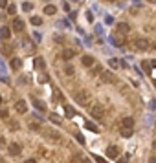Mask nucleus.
<instances>
[{"instance_id":"a211bd4d","label":"nucleus","mask_w":156,"mask_h":163,"mask_svg":"<svg viewBox=\"0 0 156 163\" xmlns=\"http://www.w3.org/2000/svg\"><path fill=\"white\" fill-rule=\"evenodd\" d=\"M121 127H131V128H132V127H134V119H132V117H123V119H121Z\"/></svg>"},{"instance_id":"f704fd0d","label":"nucleus","mask_w":156,"mask_h":163,"mask_svg":"<svg viewBox=\"0 0 156 163\" xmlns=\"http://www.w3.org/2000/svg\"><path fill=\"white\" fill-rule=\"evenodd\" d=\"M75 138H77V141H79V143H81V145H83V143H85V138H83V134H77V136H75Z\"/></svg>"},{"instance_id":"5701e85b","label":"nucleus","mask_w":156,"mask_h":163,"mask_svg":"<svg viewBox=\"0 0 156 163\" xmlns=\"http://www.w3.org/2000/svg\"><path fill=\"white\" fill-rule=\"evenodd\" d=\"M51 123H55V125H61V117L57 116V114H50V117H48Z\"/></svg>"},{"instance_id":"4c0bfd02","label":"nucleus","mask_w":156,"mask_h":163,"mask_svg":"<svg viewBox=\"0 0 156 163\" xmlns=\"http://www.w3.org/2000/svg\"><path fill=\"white\" fill-rule=\"evenodd\" d=\"M0 7H7V0H0Z\"/></svg>"},{"instance_id":"f257e3e1","label":"nucleus","mask_w":156,"mask_h":163,"mask_svg":"<svg viewBox=\"0 0 156 163\" xmlns=\"http://www.w3.org/2000/svg\"><path fill=\"white\" fill-rule=\"evenodd\" d=\"M134 46H136L138 51H147V50L151 48V42H149L147 39H136V40H134Z\"/></svg>"},{"instance_id":"7ed1b4c3","label":"nucleus","mask_w":156,"mask_h":163,"mask_svg":"<svg viewBox=\"0 0 156 163\" xmlns=\"http://www.w3.org/2000/svg\"><path fill=\"white\" fill-rule=\"evenodd\" d=\"M15 110H17L18 114H26V112H28V103H26L24 99L17 101V105H15Z\"/></svg>"},{"instance_id":"4be33fe9","label":"nucleus","mask_w":156,"mask_h":163,"mask_svg":"<svg viewBox=\"0 0 156 163\" xmlns=\"http://www.w3.org/2000/svg\"><path fill=\"white\" fill-rule=\"evenodd\" d=\"M31 9H33V4H31V2H22V11L29 13Z\"/></svg>"},{"instance_id":"c85d7f7f","label":"nucleus","mask_w":156,"mask_h":163,"mask_svg":"<svg viewBox=\"0 0 156 163\" xmlns=\"http://www.w3.org/2000/svg\"><path fill=\"white\" fill-rule=\"evenodd\" d=\"M33 39H35V42H40V40H42V35L35 31V33H33Z\"/></svg>"},{"instance_id":"dca6fc26","label":"nucleus","mask_w":156,"mask_h":163,"mask_svg":"<svg viewBox=\"0 0 156 163\" xmlns=\"http://www.w3.org/2000/svg\"><path fill=\"white\" fill-rule=\"evenodd\" d=\"M77 101H79L81 105H86V103H88V95H86V92H79V94H77Z\"/></svg>"},{"instance_id":"0eeeda50","label":"nucleus","mask_w":156,"mask_h":163,"mask_svg":"<svg viewBox=\"0 0 156 163\" xmlns=\"http://www.w3.org/2000/svg\"><path fill=\"white\" fill-rule=\"evenodd\" d=\"M81 62H83V66H85V68H92L96 61H94V57H90V55H83Z\"/></svg>"},{"instance_id":"1a4fd4ad","label":"nucleus","mask_w":156,"mask_h":163,"mask_svg":"<svg viewBox=\"0 0 156 163\" xmlns=\"http://www.w3.org/2000/svg\"><path fill=\"white\" fill-rule=\"evenodd\" d=\"M44 134H46L50 139H55V141H59V139H61V134H59V132H55V130H51V128H46V130H44Z\"/></svg>"},{"instance_id":"20e7f679","label":"nucleus","mask_w":156,"mask_h":163,"mask_svg":"<svg viewBox=\"0 0 156 163\" xmlns=\"http://www.w3.org/2000/svg\"><path fill=\"white\" fill-rule=\"evenodd\" d=\"M116 29H118L120 35H129V31H131V28H129L127 22H120V24L116 26Z\"/></svg>"},{"instance_id":"2eb2a0df","label":"nucleus","mask_w":156,"mask_h":163,"mask_svg":"<svg viewBox=\"0 0 156 163\" xmlns=\"http://www.w3.org/2000/svg\"><path fill=\"white\" fill-rule=\"evenodd\" d=\"M20 66H22V61H20L18 57H13V59H11V68H13V70H20Z\"/></svg>"},{"instance_id":"c03bdc74","label":"nucleus","mask_w":156,"mask_h":163,"mask_svg":"<svg viewBox=\"0 0 156 163\" xmlns=\"http://www.w3.org/2000/svg\"><path fill=\"white\" fill-rule=\"evenodd\" d=\"M108 2H116V0H108Z\"/></svg>"},{"instance_id":"6e6552de","label":"nucleus","mask_w":156,"mask_h":163,"mask_svg":"<svg viewBox=\"0 0 156 163\" xmlns=\"http://www.w3.org/2000/svg\"><path fill=\"white\" fill-rule=\"evenodd\" d=\"M22 46L26 48V51H28V53H33V51H35V44H33L29 39H24V40H22Z\"/></svg>"},{"instance_id":"c756f323","label":"nucleus","mask_w":156,"mask_h":163,"mask_svg":"<svg viewBox=\"0 0 156 163\" xmlns=\"http://www.w3.org/2000/svg\"><path fill=\"white\" fill-rule=\"evenodd\" d=\"M7 116H9V112L6 108H0V117H7Z\"/></svg>"},{"instance_id":"37998d69","label":"nucleus","mask_w":156,"mask_h":163,"mask_svg":"<svg viewBox=\"0 0 156 163\" xmlns=\"http://www.w3.org/2000/svg\"><path fill=\"white\" fill-rule=\"evenodd\" d=\"M70 2H83V0H70Z\"/></svg>"},{"instance_id":"6ab92c4d","label":"nucleus","mask_w":156,"mask_h":163,"mask_svg":"<svg viewBox=\"0 0 156 163\" xmlns=\"http://www.w3.org/2000/svg\"><path fill=\"white\" fill-rule=\"evenodd\" d=\"M110 42H112L114 46H123V44H125V40H123L121 37H110Z\"/></svg>"},{"instance_id":"f3484780","label":"nucleus","mask_w":156,"mask_h":163,"mask_svg":"<svg viewBox=\"0 0 156 163\" xmlns=\"http://www.w3.org/2000/svg\"><path fill=\"white\" fill-rule=\"evenodd\" d=\"M90 112H92L94 117H103V108H101V106H92Z\"/></svg>"},{"instance_id":"9d476101","label":"nucleus","mask_w":156,"mask_h":163,"mask_svg":"<svg viewBox=\"0 0 156 163\" xmlns=\"http://www.w3.org/2000/svg\"><path fill=\"white\" fill-rule=\"evenodd\" d=\"M55 13H57V7H55L53 4L44 6V15H55Z\"/></svg>"},{"instance_id":"b1692460","label":"nucleus","mask_w":156,"mask_h":163,"mask_svg":"<svg viewBox=\"0 0 156 163\" xmlns=\"http://www.w3.org/2000/svg\"><path fill=\"white\" fill-rule=\"evenodd\" d=\"M29 22H31L33 26H40V24H42V20H40V17H31V18H29Z\"/></svg>"},{"instance_id":"a878e982","label":"nucleus","mask_w":156,"mask_h":163,"mask_svg":"<svg viewBox=\"0 0 156 163\" xmlns=\"http://www.w3.org/2000/svg\"><path fill=\"white\" fill-rule=\"evenodd\" d=\"M53 40H55L57 44H64V40H66V39H64L63 35H53Z\"/></svg>"},{"instance_id":"f03ea898","label":"nucleus","mask_w":156,"mask_h":163,"mask_svg":"<svg viewBox=\"0 0 156 163\" xmlns=\"http://www.w3.org/2000/svg\"><path fill=\"white\" fill-rule=\"evenodd\" d=\"M11 29H13L15 33H20V31L24 29V20H20V18H13V22H11Z\"/></svg>"},{"instance_id":"bb28decb","label":"nucleus","mask_w":156,"mask_h":163,"mask_svg":"<svg viewBox=\"0 0 156 163\" xmlns=\"http://www.w3.org/2000/svg\"><path fill=\"white\" fill-rule=\"evenodd\" d=\"M108 66H110V68H114V70H116V68H118V66H120V61H118V59H110V61H108Z\"/></svg>"},{"instance_id":"ddd939ff","label":"nucleus","mask_w":156,"mask_h":163,"mask_svg":"<svg viewBox=\"0 0 156 163\" xmlns=\"http://www.w3.org/2000/svg\"><path fill=\"white\" fill-rule=\"evenodd\" d=\"M0 37H2V39H9V37H11V29H9L7 26H2V28H0Z\"/></svg>"},{"instance_id":"c9c22d12","label":"nucleus","mask_w":156,"mask_h":163,"mask_svg":"<svg viewBox=\"0 0 156 163\" xmlns=\"http://www.w3.org/2000/svg\"><path fill=\"white\" fill-rule=\"evenodd\" d=\"M46 81H48V75H42V77L39 79V83H46Z\"/></svg>"},{"instance_id":"2f4dec72","label":"nucleus","mask_w":156,"mask_h":163,"mask_svg":"<svg viewBox=\"0 0 156 163\" xmlns=\"http://www.w3.org/2000/svg\"><path fill=\"white\" fill-rule=\"evenodd\" d=\"M86 128H88V130H92V132H97V128H96L92 123H86Z\"/></svg>"},{"instance_id":"aec40b11","label":"nucleus","mask_w":156,"mask_h":163,"mask_svg":"<svg viewBox=\"0 0 156 163\" xmlns=\"http://www.w3.org/2000/svg\"><path fill=\"white\" fill-rule=\"evenodd\" d=\"M44 66H46V64H44V59H42V57H37V59H35V68H37V70H44Z\"/></svg>"},{"instance_id":"7c9ffc66","label":"nucleus","mask_w":156,"mask_h":163,"mask_svg":"<svg viewBox=\"0 0 156 163\" xmlns=\"http://www.w3.org/2000/svg\"><path fill=\"white\" fill-rule=\"evenodd\" d=\"M57 99H61V92H59V90L53 92V101H57Z\"/></svg>"},{"instance_id":"39448f33","label":"nucleus","mask_w":156,"mask_h":163,"mask_svg":"<svg viewBox=\"0 0 156 163\" xmlns=\"http://www.w3.org/2000/svg\"><path fill=\"white\" fill-rule=\"evenodd\" d=\"M7 150H9V154H11V156H18V154L22 152V149H20V145H18V143H9Z\"/></svg>"},{"instance_id":"f8f14e48","label":"nucleus","mask_w":156,"mask_h":163,"mask_svg":"<svg viewBox=\"0 0 156 163\" xmlns=\"http://www.w3.org/2000/svg\"><path fill=\"white\" fill-rule=\"evenodd\" d=\"M120 134H121V138H131L132 136V128L131 127H121Z\"/></svg>"},{"instance_id":"79ce46f5","label":"nucleus","mask_w":156,"mask_h":163,"mask_svg":"<svg viewBox=\"0 0 156 163\" xmlns=\"http://www.w3.org/2000/svg\"><path fill=\"white\" fill-rule=\"evenodd\" d=\"M153 48H154V50H156V40H154V42H153Z\"/></svg>"},{"instance_id":"58836bf2","label":"nucleus","mask_w":156,"mask_h":163,"mask_svg":"<svg viewBox=\"0 0 156 163\" xmlns=\"http://www.w3.org/2000/svg\"><path fill=\"white\" fill-rule=\"evenodd\" d=\"M151 66H153V68H156V61H153V62H151Z\"/></svg>"},{"instance_id":"9b49d317","label":"nucleus","mask_w":156,"mask_h":163,"mask_svg":"<svg viewBox=\"0 0 156 163\" xmlns=\"http://www.w3.org/2000/svg\"><path fill=\"white\" fill-rule=\"evenodd\" d=\"M101 77L105 83H114V73H110V72H101Z\"/></svg>"},{"instance_id":"393cba45","label":"nucleus","mask_w":156,"mask_h":163,"mask_svg":"<svg viewBox=\"0 0 156 163\" xmlns=\"http://www.w3.org/2000/svg\"><path fill=\"white\" fill-rule=\"evenodd\" d=\"M6 9H7V13H9V15H15V13H17L15 4H7V7H6Z\"/></svg>"},{"instance_id":"72a5a7b5","label":"nucleus","mask_w":156,"mask_h":163,"mask_svg":"<svg viewBox=\"0 0 156 163\" xmlns=\"http://www.w3.org/2000/svg\"><path fill=\"white\" fill-rule=\"evenodd\" d=\"M105 24H108V26L114 24V18H112V17H107V18H105Z\"/></svg>"},{"instance_id":"a19ab883","label":"nucleus","mask_w":156,"mask_h":163,"mask_svg":"<svg viewBox=\"0 0 156 163\" xmlns=\"http://www.w3.org/2000/svg\"><path fill=\"white\" fill-rule=\"evenodd\" d=\"M147 2H151V4H156V0H147Z\"/></svg>"},{"instance_id":"e433bc0d","label":"nucleus","mask_w":156,"mask_h":163,"mask_svg":"<svg viewBox=\"0 0 156 163\" xmlns=\"http://www.w3.org/2000/svg\"><path fill=\"white\" fill-rule=\"evenodd\" d=\"M74 160H75V161H85V158H83V156H74Z\"/></svg>"},{"instance_id":"412c9836","label":"nucleus","mask_w":156,"mask_h":163,"mask_svg":"<svg viewBox=\"0 0 156 163\" xmlns=\"http://www.w3.org/2000/svg\"><path fill=\"white\" fill-rule=\"evenodd\" d=\"M33 105H35V108H37V110H40V112L46 108V105H44L42 101H39V99H33Z\"/></svg>"},{"instance_id":"473e14b6","label":"nucleus","mask_w":156,"mask_h":163,"mask_svg":"<svg viewBox=\"0 0 156 163\" xmlns=\"http://www.w3.org/2000/svg\"><path fill=\"white\" fill-rule=\"evenodd\" d=\"M63 9L64 11H70V2H63Z\"/></svg>"},{"instance_id":"49530a36","label":"nucleus","mask_w":156,"mask_h":163,"mask_svg":"<svg viewBox=\"0 0 156 163\" xmlns=\"http://www.w3.org/2000/svg\"><path fill=\"white\" fill-rule=\"evenodd\" d=\"M154 86H156V83H154Z\"/></svg>"},{"instance_id":"423d86ee","label":"nucleus","mask_w":156,"mask_h":163,"mask_svg":"<svg viewBox=\"0 0 156 163\" xmlns=\"http://www.w3.org/2000/svg\"><path fill=\"white\" fill-rule=\"evenodd\" d=\"M118 154H120V150H118V147H114V145H110V147L107 149V158H108V160H116V158H118Z\"/></svg>"},{"instance_id":"cd10ccee","label":"nucleus","mask_w":156,"mask_h":163,"mask_svg":"<svg viewBox=\"0 0 156 163\" xmlns=\"http://www.w3.org/2000/svg\"><path fill=\"white\" fill-rule=\"evenodd\" d=\"M64 112H66V116H68V117H74V116H75V112H74V108H72V106H64Z\"/></svg>"},{"instance_id":"ea45409f","label":"nucleus","mask_w":156,"mask_h":163,"mask_svg":"<svg viewBox=\"0 0 156 163\" xmlns=\"http://www.w3.org/2000/svg\"><path fill=\"white\" fill-rule=\"evenodd\" d=\"M153 149H154V150H156V139H154V141H153Z\"/></svg>"},{"instance_id":"a18cd8bd","label":"nucleus","mask_w":156,"mask_h":163,"mask_svg":"<svg viewBox=\"0 0 156 163\" xmlns=\"http://www.w3.org/2000/svg\"><path fill=\"white\" fill-rule=\"evenodd\" d=\"M0 103H2V97H0Z\"/></svg>"},{"instance_id":"4468645a","label":"nucleus","mask_w":156,"mask_h":163,"mask_svg":"<svg viewBox=\"0 0 156 163\" xmlns=\"http://www.w3.org/2000/svg\"><path fill=\"white\" fill-rule=\"evenodd\" d=\"M63 57H64V61H72L75 57V51L74 50H64L63 51Z\"/></svg>"}]
</instances>
